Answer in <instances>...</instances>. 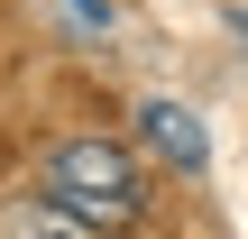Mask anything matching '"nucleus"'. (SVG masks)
<instances>
[{"label": "nucleus", "mask_w": 248, "mask_h": 239, "mask_svg": "<svg viewBox=\"0 0 248 239\" xmlns=\"http://www.w3.org/2000/svg\"><path fill=\"white\" fill-rule=\"evenodd\" d=\"M0 239H83V221L55 212L46 193H28V203H0Z\"/></svg>", "instance_id": "3"}, {"label": "nucleus", "mask_w": 248, "mask_h": 239, "mask_svg": "<svg viewBox=\"0 0 248 239\" xmlns=\"http://www.w3.org/2000/svg\"><path fill=\"white\" fill-rule=\"evenodd\" d=\"M230 28H239V46H248V9H239V18H230Z\"/></svg>", "instance_id": "4"}, {"label": "nucleus", "mask_w": 248, "mask_h": 239, "mask_svg": "<svg viewBox=\"0 0 248 239\" xmlns=\"http://www.w3.org/2000/svg\"><path fill=\"white\" fill-rule=\"evenodd\" d=\"M46 203L74 212L83 230H129L147 212V175H138V157L120 138H64L46 157Z\"/></svg>", "instance_id": "1"}, {"label": "nucleus", "mask_w": 248, "mask_h": 239, "mask_svg": "<svg viewBox=\"0 0 248 239\" xmlns=\"http://www.w3.org/2000/svg\"><path fill=\"white\" fill-rule=\"evenodd\" d=\"M138 138H147L166 166H202V157H212V138H202V120H193L184 101H147V111H138Z\"/></svg>", "instance_id": "2"}]
</instances>
